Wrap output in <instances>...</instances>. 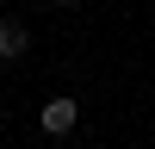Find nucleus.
<instances>
[{"mask_svg":"<svg viewBox=\"0 0 155 149\" xmlns=\"http://www.w3.org/2000/svg\"><path fill=\"white\" fill-rule=\"evenodd\" d=\"M74 124H81V106H74L68 93H56V99H44V112H37V131H44V137H68Z\"/></svg>","mask_w":155,"mask_h":149,"instance_id":"obj_1","label":"nucleus"},{"mask_svg":"<svg viewBox=\"0 0 155 149\" xmlns=\"http://www.w3.org/2000/svg\"><path fill=\"white\" fill-rule=\"evenodd\" d=\"M25 50H31V31L19 19H0V62H19Z\"/></svg>","mask_w":155,"mask_h":149,"instance_id":"obj_2","label":"nucleus"},{"mask_svg":"<svg viewBox=\"0 0 155 149\" xmlns=\"http://www.w3.org/2000/svg\"><path fill=\"white\" fill-rule=\"evenodd\" d=\"M56 6H74V0H56Z\"/></svg>","mask_w":155,"mask_h":149,"instance_id":"obj_3","label":"nucleus"}]
</instances>
